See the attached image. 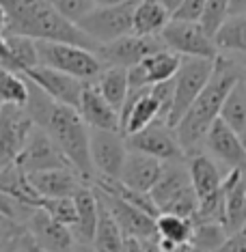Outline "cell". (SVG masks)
I'll use <instances>...</instances> for the list:
<instances>
[{
  "label": "cell",
  "instance_id": "cell-1",
  "mask_svg": "<svg viewBox=\"0 0 246 252\" xmlns=\"http://www.w3.org/2000/svg\"><path fill=\"white\" fill-rule=\"evenodd\" d=\"M24 108L31 114L33 123L56 142V147L70 159V164L78 170L80 177L89 186H93L95 173L89 156V127L82 121L80 112L76 108L54 101L31 80H28V101Z\"/></svg>",
  "mask_w": 246,
  "mask_h": 252
},
{
  "label": "cell",
  "instance_id": "cell-2",
  "mask_svg": "<svg viewBox=\"0 0 246 252\" xmlns=\"http://www.w3.org/2000/svg\"><path fill=\"white\" fill-rule=\"evenodd\" d=\"M240 78H242V63L220 52L218 59L214 61V71H211L210 82L199 93L194 104L186 110L181 121L175 125L177 140H179L186 156L203 151L205 136L216 119H220L222 104Z\"/></svg>",
  "mask_w": 246,
  "mask_h": 252
},
{
  "label": "cell",
  "instance_id": "cell-3",
  "mask_svg": "<svg viewBox=\"0 0 246 252\" xmlns=\"http://www.w3.org/2000/svg\"><path fill=\"white\" fill-rule=\"evenodd\" d=\"M4 11V31L31 37L35 41H61L82 45L97 52V45L78 28L65 20L50 0H0Z\"/></svg>",
  "mask_w": 246,
  "mask_h": 252
},
{
  "label": "cell",
  "instance_id": "cell-4",
  "mask_svg": "<svg viewBox=\"0 0 246 252\" xmlns=\"http://www.w3.org/2000/svg\"><path fill=\"white\" fill-rule=\"evenodd\" d=\"M149 196L158 214H175L194 220L199 209V196L192 188L186 159L164 164L162 175L149 192Z\"/></svg>",
  "mask_w": 246,
  "mask_h": 252
},
{
  "label": "cell",
  "instance_id": "cell-5",
  "mask_svg": "<svg viewBox=\"0 0 246 252\" xmlns=\"http://www.w3.org/2000/svg\"><path fill=\"white\" fill-rule=\"evenodd\" d=\"M37 43V59L39 65L59 69L67 76H73L82 82H95L100 73L106 69L93 50L82 45L61 43V41H35Z\"/></svg>",
  "mask_w": 246,
  "mask_h": 252
},
{
  "label": "cell",
  "instance_id": "cell-6",
  "mask_svg": "<svg viewBox=\"0 0 246 252\" xmlns=\"http://www.w3.org/2000/svg\"><path fill=\"white\" fill-rule=\"evenodd\" d=\"M211 71H214V61L208 59H181L179 69L173 78V101L167 123L175 129V125L181 121L186 110L194 104L199 93L210 82Z\"/></svg>",
  "mask_w": 246,
  "mask_h": 252
},
{
  "label": "cell",
  "instance_id": "cell-7",
  "mask_svg": "<svg viewBox=\"0 0 246 252\" xmlns=\"http://www.w3.org/2000/svg\"><path fill=\"white\" fill-rule=\"evenodd\" d=\"M136 0H125L119 4L95 7L78 22V28L93 41L97 48L132 35V13Z\"/></svg>",
  "mask_w": 246,
  "mask_h": 252
},
{
  "label": "cell",
  "instance_id": "cell-8",
  "mask_svg": "<svg viewBox=\"0 0 246 252\" xmlns=\"http://www.w3.org/2000/svg\"><path fill=\"white\" fill-rule=\"evenodd\" d=\"M164 48L175 52L181 59H208L216 61L220 50L216 48L214 37L201 26V22L171 20L160 32Z\"/></svg>",
  "mask_w": 246,
  "mask_h": 252
},
{
  "label": "cell",
  "instance_id": "cell-9",
  "mask_svg": "<svg viewBox=\"0 0 246 252\" xmlns=\"http://www.w3.org/2000/svg\"><path fill=\"white\" fill-rule=\"evenodd\" d=\"M89 156L97 179H119L128 156L125 136L117 129H91L89 127Z\"/></svg>",
  "mask_w": 246,
  "mask_h": 252
},
{
  "label": "cell",
  "instance_id": "cell-10",
  "mask_svg": "<svg viewBox=\"0 0 246 252\" xmlns=\"http://www.w3.org/2000/svg\"><path fill=\"white\" fill-rule=\"evenodd\" d=\"M95 194L100 196V200L106 205V209L110 211V216L114 218V222L121 228L125 239H132V242H145V239H158L156 231V216L147 214L136 205L125 203L123 198L114 196L110 192L100 190L97 186H93Z\"/></svg>",
  "mask_w": 246,
  "mask_h": 252
},
{
  "label": "cell",
  "instance_id": "cell-11",
  "mask_svg": "<svg viewBox=\"0 0 246 252\" xmlns=\"http://www.w3.org/2000/svg\"><path fill=\"white\" fill-rule=\"evenodd\" d=\"M24 231L33 237L39 248L43 252H71L73 248V235L71 228L61 224L59 220H54L43 207L39 205H31L20 224Z\"/></svg>",
  "mask_w": 246,
  "mask_h": 252
},
{
  "label": "cell",
  "instance_id": "cell-12",
  "mask_svg": "<svg viewBox=\"0 0 246 252\" xmlns=\"http://www.w3.org/2000/svg\"><path fill=\"white\" fill-rule=\"evenodd\" d=\"M125 142H128V149L147 153V156L156 158L164 164L186 159V153L181 149L179 140H177L175 129L164 121H156V123L147 125L145 129L136 131V134L125 136Z\"/></svg>",
  "mask_w": 246,
  "mask_h": 252
},
{
  "label": "cell",
  "instance_id": "cell-13",
  "mask_svg": "<svg viewBox=\"0 0 246 252\" xmlns=\"http://www.w3.org/2000/svg\"><path fill=\"white\" fill-rule=\"evenodd\" d=\"M203 151L229 175L233 170H246V149L242 138L222 119H216L203 140Z\"/></svg>",
  "mask_w": 246,
  "mask_h": 252
},
{
  "label": "cell",
  "instance_id": "cell-14",
  "mask_svg": "<svg viewBox=\"0 0 246 252\" xmlns=\"http://www.w3.org/2000/svg\"><path fill=\"white\" fill-rule=\"evenodd\" d=\"M160 50H164V43L160 37H141V35H125L117 41H110L106 45L97 48V56L104 63V67H130L139 65L142 59H147L149 54H156Z\"/></svg>",
  "mask_w": 246,
  "mask_h": 252
},
{
  "label": "cell",
  "instance_id": "cell-15",
  "mask_svg": "<svg viewBox=\"0 0 246 252\" xmlns=\"http://www.w3.org/2000/svg\"><path fill=\"white\" fill-rule=\"evenodd\" d=\"M15 164H18L26 175L71 166L70 159L63 156V151L56 147V142L50 138L41 127H37V125L31 129V134H28V138L24 142V149L20 151Z\"/></svg>",
  "mask_w": 246,
  "mask_h": 252
},
{
  "label": "cell",
  "instance_id": "cell-16",
  "mask_svg": "<svg viewBox=\"0 0 246 252\" xmlns=\"http://www.w3.org/2000/svg\"><path fill=\"white\" fill-rule=\"evenodd\" d=\"M35 127L26 108L20 106H2L0 108V166L13 164L24 142Z\"/></svg>",
  "mask_w": 246,
  "mask_h": 252
},
{
  "label": "cell",
  "instance_id": "cell-17",
  "mask_svg": "<svg viewBox=\"0 0 246 252\" xmlns=\"http://www.w3.org/2000/svg\"><path fill=\"white\" fill-rule=\"evenodd\" d=\"M24 76L31 82H35L54 101L78 110L80 97H82V91L87 87V82H82V80H78L73 76H67V73H63L59 69H52V67H45V65L31 67V69L24 71Z\"/></svg>",
  "mask_w": 246,
  "mask_h": 252
},
{
  "label": "cell",
  "instance_id": "cell-18",
  "mask_svg": "<svg viewBox=\"0 0 246 252\" xmlns=\"http://www.w3.org/2000/svg\"><path fill=\"white\" fill-rule=\"evenodd\" d=\"M179 63H181V56H177L167 48L156 54H149L139 65L128 69L130 89H147L160 82H169V80L175 78L177 69H179Z\"/></svg>",
  "mask_w": 246,
  "mask_h": 252
},
{
  "label": "cell",
  "instance_id": "cell-19",
  "mask_svg": "<svg viewBox=\"0 0 246 252\" xmlns=\"http://www.w3.org/2000/svg\"><path fill=\"white\" fill-rule=\"evenodd\" d=\"M162 168H164V162L147 156V153L128 149V156H125L119 181L125 188H130V190L149 194L153 190V186L158 183L160 175H162Z\"/></svg>",
  "mask_w": 246,
  "mask_h": 252
},
{
  "label": "cell",
  "instance_id": "cell-20",
  "mask_svg": "<svg viewBox=\"0 0 246 252\" xmlns=\"http://www.w3.org/2000/svg\"><path fill=\"white\" fill-rule=\"evenodd\" d=\"M35 192L41 198H65L73 196L82 186H89L87 181L80 177V173L73 166L65 168H52V170H41V173L28 175Z\"/></svg>",
  "mask_w": 246,
  "mask_h": 252
},
{
  "label": "cell",
  "instance_id": "cell-21",
  "mask_svg": "<svg viewBox=\"0 0 246 252\" xmlns=\"http://www.w3.org/2000/svg\"><path fill=\"white\" fill-rule=\"evenodd\" d=\"M78 112L91 129H117L119 131V112L104 99L95 82H89L80 97Z\"/></svg>",
  "mask_w": 246,
  "mask_h": 252
},
{
  "label": "cell",
  "instance_id": "cell-22",
  "mask_svg": "<svg viewBox=\"0 0 246 252\" xmlns=\"http://www.w3.org/2000/svg\"><path fill=\"white\" fill-rule=\"evenodd\" d=\"M186 166H188V175H190L192 188L197 192L199 200L211 196V194L218 192L222 188V181H225L227 173L205 151L186 156Z\"/></svg>",
  "mask_w": 246,
  "mask_h": 252
},
{
  "label": "cell",
  "instance_id": "cell-23",
  "mask_svg": "<svg viewBox=\"0 0 246 252\" xmlns=\"http://www.w3.org/2000/svg\"><path fill=\"white\" fill-rule=\"evenodd\" d=\"M225 196V226L227 231L246 224V170H233L222 181Z\"/></svg>",
  "mask_w": 246,
  "mask_h": 252
},
{
  "label": "cell",
  "instance_id": "cell-24",
  "mask_svg": "<svg viewBox=\"0 0 246 252\" xmlns=\"http://www.w3.org/2000/svg\"><path fill=\"white\" fill-rule=\"evenodd\" d=\"M73 203H76V224L71 226V235L76 244H89L93 239L97 216H100V203H97V194L93 186H82L73 194Z\"/></svg>",
  "mask_w": 246,
  "mask_h": 252
},
{
  "label": "cell",
  "instance_id": "cell-25",
  "mask_svg": "<svg viewBox=\"0 0 246 252\" xmlns=\"http://www.w3.org/2000/svg\"><path fill=\"white\" fill-rule=\"evenodd\" d=\"M173 20L160 4V0H136L132 13V32L141 37H160V32Z\"/></svg>",
  "mask_w": 246,
  "mask_h": 252
},
{
  "label": "cell",
  "instance_id": "cell-26",
  "mask_svg": "<svg viewBox=\"0 0 246 252\" xmlns=\"http://www.w3.org/2000/svg\"><path fill=\"white\" fill-rule=\"evenodd\" d=\"M100 203V216H97V226L91 239V248L97 252H128V239L123 237L121 228L114 222L110 211L106 209V205L97 196Z\"/></svg>",
  "mask_w": 246,
  "mask_h": 252
},
{
  "label": "cell",
  "instance_id": "cell-27",
  "mask_svg": "<svg viewBox=\"0 0 246 252\" xmlns=\"http://www.w3.org/2000/svg\"><path fill=\"white\" fill-rule=\"evenodd\" d=\"M0 192L15 198V200H20V203H28V205L41 203V196L35 192L28 175L15 162L0 166Z\"/></svg>",
  "mask_w": 246,
  "mask_h": 252
},
{
  "label": "cell",
  "instance_id": "cell-28",
  "mask_svg": "<svg viewBox=\"0 0 246 252\" xmlns=\"http://www.w3.org/2000/svg\"><path fill=\"white\" fill-rule=\"evenodd\" d=\"M95 87L100 89V93L104 95V99L114 110L121 112L125 97H128V89H130L128 69H123V67H106L100 73V78L95 80Z\"/></svg>",
  "mask_w": 246,
  "mask_h": 252
},
{
  "label": "cell",
  "instance_id": "cell-29",
  "mask_svg": "<svg viewBox=\"0 0 246 252\" xmlns=\"http://www.w3.org/2000/svg\"><path fill=\"white\" fill-rule=\"evenodd\" d=\"M216 48L229 56H246V13L231 15L214 35Z\"/></svg>",
  "mask_w": 246,
  "mask_h": 252
},
{
  "label": "cell",
  "instance_id": "cell-30",
  "mask_svg": "<svg viewBox=\"0 0 246 252\" xmlns=\"http://www.w3.org/2000/svg\"><path fill=\"white\" fill-rule=\"evenodd\" d=\"M220 119L238 136L246 134V82L242 78L229 91L225 104H222V110H220Z\"/></svg>",
  "mask_w": 246,
  "mask_h": 252
},
{
  "label": "cell",
  "instance_id": "cell-31",
  "mask_svg": "<svg viewBox=\"0 0 246 252\" xmlns=\"http://www.w3.org/2000/svg\"><path fill=\"white\" fill-rule=\"evenodd\" d=\"M229 231L220 222H192V235H190V248L194 252H216L222 244L227 242Z\"/></svg>",
  "mask_w": 246,
  "mask_h": 252
},
{
  "label": "cell",
  "instance_id": "cell-32",
  "mask_svg": "<svg viewBox=\"0 0 246 252\" xmlns=\"http://www.w3.org/2000/svg\"><path fill=\"white\" fill-rule=\"evenodd\" d=\"M156 231L158 239L164 244H188L192 235V220L175 214H158Z\"/></svg>",
  "mask_w": 246,
  "mask_h": 252
},
{
  "label": "cell",
  "instance_id": "cell-33",
  "mask_svg": "<svg viewBox=\"0 0 246 252\" xmlns=\"http://www.w3.org/2000/svg\"><path fill=\"white\" fill-rule=\"evenodd\" d=\"M0 252H43L24 228L0 214Z\"/></svg>",
  "mask_w": 246,
  "mask_h": 252
},
{
  "label": "cell",
  "instance_id": "cell-34",
  "mask_svg": "<svg viewBox=\"0 0 246 252\" xmlns=\"http://www.w3.org/2000/svg\"><path fill=\"white\" fill-rule=\"evenodd\" d=\"M28 101V80L24 73L0 67V104L24 108Z\"/></svg>",
  "mask_w": 246,
  "mask_h": 252
},
{
  "label": "cell",
  "instance_id": "cell-35",
  "mask_svg": "<svg viewBox=\"0 0 246 252\" xmlns=\"http://www.w3.org/2000/svg\"><path fill=\"white\" fill-rule=\"evenodd\" d=\"M39 207H43L54 220H59L65 226H73L76 224V203L73 196H65V198H41Z\"/></svg>",
  "mask_w": 246,
  "mask_h": 252
},
{
  "label": "cell",
  "instance_id": "cell-36",
  "mask_svg": "<svg viewBox=\"0 0 246 252\" xmlns=\"http://www.w3.org/2000/svg\"><path fill=\"white\" fill-rule=\"evenodd\" d=\"M227 18H229V0H208L199 22H201V26L214 37L216 31L227 22Z\"/></svg>",
  "mask_w": 246,
  "mask_h": 252
},
{
  "label": "cell",
  "instance_id": "cell-37",
  "mask_svg": "<svg viewBox=\"0 0 246 252\" xmlns=\"http://www.w3.org/2000/svg\"><path fill=\"white\" fill-rule=\"evenodd\" d=\"M50 4L59 11L63 18L73 22V24H78L89 11L95 9L93 0H50Z\"/></svg>",
  "mask_w": 246,
  "mask_h": 252
},
{
  "label": "cell",
  "instance_id": "cell-38",
  "mask_svg": "<svg viewBox=\"0 0 246 252\" xmlns=\"http://www.w3.org/2000/svg\"><path fill=\"white\" fill-rule=\"evenodd\" d=\"M205 2H208V0H184V2H181V7L175 11L173 20L199 22V20H201V15H203Z\"/></svg>",
  "mask_w": 246,
  "mask_h": 252
},
{
  "label": "cell",
  "instance_id": "cell-39",
  "mask_svg": "<svg viewBox=\"0 0 246 252\" xmlns=\"http://www.w3.org/2000/svg\"><path fill=\"white\" fill-rule=\"evenodd\" d=\"M216 252H246V224L229 233L227 242Z\"/></svg>",
  "mask_w": 246,
  "mask_h": 252
},
{
  "label": "cell",
  "instance_id": "cell-40",
  "mask_svg": "<svg viewBox=\"0 0 246 252\" xmlns=\"http://www.w3.org/2000/svg\"><path fill=\"white\" fill-rule=\"evenodd\" d=\"M246 13V0H229V18Z\"/></svg>",
  "mask_w": 246,
  "mask_h": 252
},
{
  "label": "cell",
  "instance_id": "cell-41",
  "mask_svg": "<svg viewBox=\"0 0 246 252\" xmlns=\"http://www.w3.org/2000/svg\"><path fill=\"white\" fill-rule=\"evenodd\" d=\"M158 242H160V239H158ZM160 246H162L164 252H194L190 248V244H164V242H160Z\"/></svg>",
  "mask_w": 246,
  "mask_h": 252
},
{
  "label": "cell",
  "instance_id": "cell-42",
  "mask_svg": "<svg viewBox=\"0 0 246 252\" xmlns=\"http://www.w3.org/2000/svg\"><path fill=\"white\" fill-rule=\"evenodd\" d=\"M139 244H141V248L145 252H164L158 239H145V242H139Z\"/></svg>",
  "mask_w": 246,
  "mask_h": 252
},
{
  "label": "cell",
  "instance_id": "cell-43",
  "mask_svg": "<svg viewBox=\"0 0 246 252\" xmlns=\"http://www.w3.org/2000/svg\"><path fill=\"white\" fill-rule=\"evenodd\" d=\"M181 2H184V0H160V4H162V7L169 11V13H171V18H173V15H175V11L181 7Z\"/></svg>",
  "mask_w": 246,
  "mask_h": 252
},
{
  "label": "cell",
  "instance_id": "cell-44",
  "mask_svg": "<svg viewBox=\"0 0 246 252\" xmlns=\"http://www.w3.org/2000/svg\"><path fill=\"white\" fill-rule=\"evenodd\" d=\"M71 252H97V250H93L89 244H73Z\"/></svg>",
  "mask_w": 246,
  "mask_h": 252
},
{
  "label": "cell",
  "instance_id": "cell-45",
  "mask_svg": "<svg viewBox=\"0 0 246 252\" xmlns=\"http://www.w3.org/2000/svg\"><path fill=\"white\" fill-rule=\"evenodd\" d=\"M119 2H125V0H93L95 7H108V4H119Z\"/></svg>",
  "mask_w": 246,
  "mask_h": 252
},
{
  "label": "cell",
  "instance_id": "cell-46",
  "mask_svg": "<svg viewBox=\"0 0 246 252\" xmlns=\"http://www.w3.org/2000/svg\"><path fill=\"white\" fill-rule=\"evenodd\" d=\"M128 252H145L141 248L139 242H132V239H128Z\"/></svg>",
  "mask_w": 246,
  "mask_h": 252
},
{
  "label": "cell",
  "instance_id": "cell-47",
  "mask_svg": "<svg viewBox=\"0 0 246 252\" xmlns=\"http://www.w3.org/2000/svg\"><path fill=\"white\" fill-rule=\"evenodd\" d=\"M242 80L246 82V65H244V63H242Z\"/></svg>",
  "mask_w": 246,
  "mask_h": 252
},
{
  "label": "cell",
  "instance_id": "cell-48",
  "mask_svg": "<svg viewBox=\"0 0 246 252\" xmlns=\"http://www.w3.org/2000/svg\"><path fill=\"white\" fill-rule=\"evenodd\" d=\"M240 138H242V145H244V149H246V134H244V136H240Z\"/></svg>",
  "mask_w": 246,
  "mask_h": 252
},
{
  "label": "cell",
  "instance_id": "cell-49",
  "mask_svg": "<svg viewBox=\"0 0 246 252\" xmlns=\"http://www.w3.org/2000/svg\"><path fill=\"white\" fill-rule=\"evenodd\" d=\"M0 108H2V104H0Z\"/></svg>",
  "mask_w": 246,
  "mask_h": 252
}]
</instances>
